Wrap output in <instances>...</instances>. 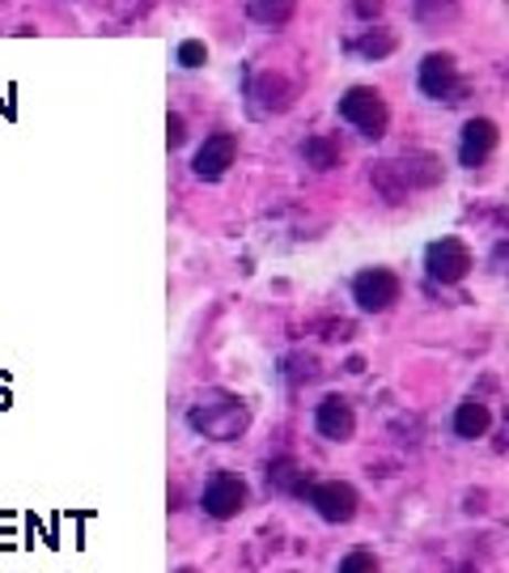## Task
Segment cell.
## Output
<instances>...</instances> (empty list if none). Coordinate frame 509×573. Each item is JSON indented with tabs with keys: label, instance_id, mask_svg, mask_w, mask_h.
Returning a JSON list of instances; mask_svg holds the SVG:
<instances>
[{
	"label": "cell",
	"instance_id": "18",
	"mask_svg": "<svg viewBox=\"0 0 509 573\" xmlns=\"http://www.w3.org/2000/svg\"><path fill=\"white\" fill-rule=\"evenodd\" d=\"M174 60H179L183 68H204V64H209V47H204L200 39H183V43L174 47Z\"/></svg>",
	"mask_w": 509,
	"mask_h": 573
},
{
	"label": "cell",
	"instance_id": "5",
	"mask_svg": "<svg viewBox=\"0 0 509 573\" xmlns=\"http://www.w3.org/2000/svg\"><path fill=\"white\" fill-rule=\"evenodd\" d=\"M400 294H403V285L391 268H365V273L352 276V301H357L365 315L391 310V306L400 301Z\"/></svg>",
	"mask_w": 509,
	"mask_h": 573
},
{
	"label": "cell",
	"instance_id": "14",
	"mask_svg": "<svg viewBox=\"0 0 509 573\" xmlns=\"http://www.w3.org/2000/svg\"><path fill=\"white\" fill-rule=\"evenodd\" d=\"M488 425H492V412H488V404H480V400H463L455 412V434L467 437V442H476V437L488 434Z\"/></svg>",
	"mask_w": 509,
	"mask_h": 573
},
{
	"label": "cell",
	"instance_id": "16",
	"mask_svg": "<svg viewBox=\"0 0 509 573\" xmlns=\"http://www.w3.org/2000/svg\"><path fill=\"white\" fill-rule=\"evenodd\" d=\"M395 47H400V34H395V30H386V26L365 30V34L352 43V52L361 55V60H386Z\"/></svg>",
	"mask_w": 509,
	"mask_h": 573
},
{
	"label": "cell",
	"instance_id": "1",
	"mask_svg": "<svg viewBox=\"0 0 509 573\" xmlns=\"http://www.w3.org/2000/svg\"><path fill=\"white\" fill-rule=\"evenodd\" d=\"M188 425L195 434L213 437V442H234L238 434H246L251 425V412L242 404L238 395L230 391H204L188 412Z\"/></svg>",
	"mask_w": 509,
	"mask_h": 573
},
{
	"label": "cell",
	"instance_id": "7",
	"mask_svg": "<svg viewBox=\"0 0 509 573\" xmlns=\"http://www.w3.org/2000/svg\"><path fill=\"white\" fill-rule=\"evenodd\" d=\"M301 497H306V501L319 510V519H327V522H349L352 514H357V506H361L357 489L344 485V480H319V485H306Z\"/></svg>",
	"mask_w": 509,
	"mask_h": 573
},
{
	"label": "cell",
	"instance_id": "22",
	"mask_svg": "<svg viewBox=\"0 0 509 573\" xmlns=\"http://www.w3.org/2000/svg\"><path fill=\"white\" fill-rule=\"evenodd\" d=\"M179 573H195V570H179Z\"/></svg>",
	"mask_w": 509,
	"mask_h": 573
},
{
	"label": "cell",
	"instance_id": "10",
	"mask_svg": "<svg viewBox=\"0 0 509 573\" xmlns=\"http://www.w3.org/2000/svg\"><path fill=\"white\" fill-rule=\"evenodd\" d=\"M246 98H251V115H280L294 107V82L285 73H259Z\"/></svg>",
	"mask_w": 509,
	"mask_h": 573
},
{
	"label": "cell",
	"instance_id": "2",
	"mask_svg": "<svg viewBox=\"0 0 509 573\" xmlns=\"http://www.w3.org/2000/svg\"><path fill=\"white\" fill-rule=\"evenodd\" d=\"M442 183V162L433 153H412V158H391V162H378L374 170V188L386 200H403L407 191H421Z\"/></svg>",
	"mask_w": 509,
	"mask_h": 573
},
{
	"label": "cell",
	"instance_id": "19",
	"mask_svg": "<svg viewBox=\"0 0 509 573\" xmlns=\"http://www.w3.org/2000/svg\"><path fill=\"white\" fill-rule=\"evenodd\" d=\"M336 573H378V556L374 552H365V548H352Z\"/></svg>",
	"mask_w": 509,
	"mask_h": 573
},
{
	"label": "cell",
	"instance_id": "8",
	"mask_svg": "<svg viewBox=\"0 0 509 573\" xmlns=\"http://www.w3.org/2000/svg\"><path fill=\"white\" fill-rule=\"evenodd\" d=\"M200 506H204V514H209V519H216V522L238 519L242 510H246V485H242L238 476L221 471V476H213V480L204 485Z\"/></svg>",
	"mask_w": 509,
	"mask_h": 573
},
{
	"label": "cell",
	"instance_id": "21",
	"mask_svg": "<svg viewBox=\"0 0 509 573\" xmlns=\"http://www.w3.org/2000/svg\"><path fill=\"white\" fill-rule=\"evenodd\" d=\"M382 9H386V0H352V13H357V18H365V22L378 18Z\"/></svg>",
	"mask_w": 509,
	"mask_h": 573
},
{
	"label": "cell",
	"instance_id": "12",
	"mask_svg": "<svg viewBox=\"0 0 509 573\" xmlns=\"http://www.w3.org/2000/svg\"><path fill=\"white\" fill-rule=\"evenodd\" d=\"M315 429H319L327 442H349L357 434V412L344 395H327L315 408Z\"/></svg>",
	"mask_w": 509,
	"mask_h": 573
},
{
	"label": "cell",
	"instance_id": "17",
	"mask_svg": "<svg viewBox=\"0 0 509 573\" xmlns=\"http://www.w3.org/2000/svg\"><path fill=\"white\" fill-rule=\"evenodd\" d=\"M319 379V361L306 353H294L285 357V382H294V386H301V382H315Z\"/></svg>",
	"mask_w": 509,
	"mask_h": 573
},
{
	"label": "cell",
	"instance_id": "9",
	"mask_svg": "<svg viewBox=\"0 0 509 573\" xmlns=\"http://www.w3.org/2000/svg\"><path fill=\"white\" fill-rule=\"evenodd\" d=\"M234 158H238V137L234 132H213V137H204V145L195 149L191 170H195V179L216 183V179H225V170L234 166Z\"/></svg>",
	"mask_w": 509,
	"mask_h": 573
},
{
	"label": "cell",
	"instance_id": "11",
	"mask_svg": "<svg viewBox=\"0 0 509 573\" xmlns=\"http://www.w3.org/2000/svg\"><path fill=\"white\" fill-rule=\"evenodd\" d=\"M497 140H501V128L492 124V119H467L463 124V140H458V162L467 166V170H476L484 166L492 153H497Z\"/></svg>",
	"mask_w": 509,
	"mask_h": 573
},
{
	"label": "cell",
	"instance_id": "15",
	"mask_svg": "<svg viewBox=\"0 0 509 573\" xmlns=\"http://www.w3.org/2000/svg\"><path fill=\"white\" fill-rule=\"evenodd\" d=\"M294 13H297V0H251V22H259V26H268V30L289 26Z\"/></svg>",
	"mask_w": 509,
	"mask_h": 573
},
{
	"label": "cell",
	"instance_id": "4",
	"mask_svg": "<svg viewBox=\"0 0 509 573\" xmlns=\"http://www.w3.org/2000/svg\"><path fill=\"white\" fill-rule=\"evenodd\" d=\"M416 85L433 103H458L463 77H458V60L450 52H430L416 68Z\"/></svg>",
	"mask_w": 509,
	"mask_h": 573
},
{
	"label": "cell",
	"instance_id": "6",
	"mask_svg": "<svg viewBox=\"0 0 509 573\" xmlns=\"http://www.w3.org/2000/svg\"><path fill=\"white\" fill-rule=\"evenodd\" d=\"M425 273L437 285H458L463 276L471 273V246L463 238H437L425 251Z\"/></svg>",
	"mask_w": 509,
	"mask_h": 573
},
{
	"label": "cell",
	"instance_id": "13",
	"mask_svg": "<svg viewBox=\"0 0 509 573\" xmlns=\"http://www.w3.org/2000/svg\"><path fill=\"white\" fill-rule=\"evenodd\" d=\"M301 158H306V166H315V170H336V166L344 162V145H340V137L319 132V137H310L301 145Z\"/></svg>",
	"mask_w": 509,
	"mask_h": 573
},
{
	"label": "cell",
	"instance_id": "20",
	"mask_svg": "<svg viewBox=\"0 0 509 573\" xmlns=\"http://www.w3.org/2000/svg\"><path fill=\"white\" fill-rule=\"evenodd\" d=\"M183 137H188V128H183V115H170V119H166V145H170V149H179V145H183Z\"/></svg>",
	"mask_w": 509,
	"mask_h": 573
},
{
	"label": "cell",
	"instance_id": "3",
	"mask_svg": "<svg viewBox=\"0 0 509 573\" xmlns=\"http://www.w3.org/2000/svg\"><path fill=\"white\" fill-rule=\"evenodd\" d=\"M340 119L352 124L361 137H386V128H391V107H386V98L378 94L374 85H349L344 94H340Z\"/></svg>",
	"mask_w": 509,
	"mask_h": 573
}]
</instances>
